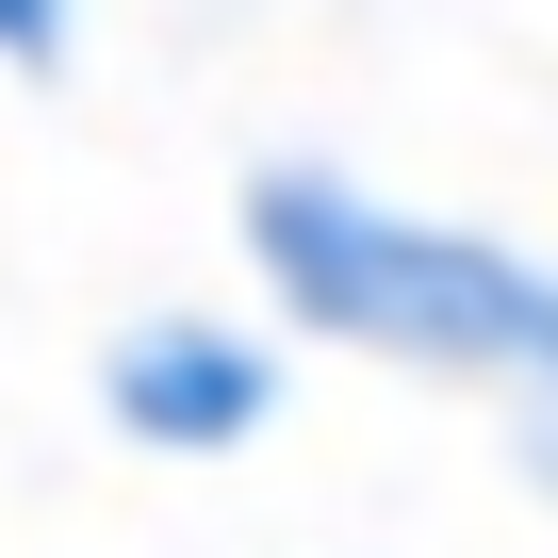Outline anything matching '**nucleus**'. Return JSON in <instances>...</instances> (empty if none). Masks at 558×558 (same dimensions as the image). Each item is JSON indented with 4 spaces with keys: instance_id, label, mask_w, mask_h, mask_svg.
<instances>
[{
    "instance_id": "nucleus-1",
    "label": "nucleus",
    "mask_w": 558,
    "mask_h": 558,
    "mask_svg": "<svg viewBox=\"0 0 558 558\" xmlns=\"http://www.w3.org/2000/svg\"><path fill=\"white\" fill-rule=\"evenodd\" d=\"M230 246L263 279V329H296V345H345V362H395V378H460L493 411L558 395V263L509 246V230L411 214V197H378L345 165H246Z\"/></svg>"
},
{
    "instance_id": "nucleus-2",
    "label": "nucleus",
    "mask_w": 558,
    "mask_h": 558,
    "mask_svg": "<svg viewBox=\"0 0 558 558\" xmlns=\"http://www.w3.org/2000/svg\"><path fill=\"white\" fill-rule=\"evenodd\" d=\"M296 395V345L246 329V313H132L99 345V427L148 460H246Z\"/></svg>"
},
{
    "instance_id": "nucleus-3",
    "label": "nucleus",
    "mask_w": 558,
    "mask_h": 558,
    "mask_svg": "<svg viewBox=\"0 0 558 558\" xmlns=\"http://www.w3.org/2000/svg\"><path fill=\"white\" fill-rule=\"evenodd\" d=\"M83 66V0H0V83H66Z\"/></svg>"
},
{
    "instance_id": "nucleus-4",
    "label": "nucleus",
    "mask_w": 558,
    "mask_h": 558,
    "mask_svg": "<svg viewBox=\"0 0 558 558\" xmlns=\"http://www.w3.org/2000/svg\"><path fill=\"white\" fill-rule=\"evenodd\" d=\"M509 460H525V493H558V395H542V411H509Z\"/></svg>"
}]
</instances>
